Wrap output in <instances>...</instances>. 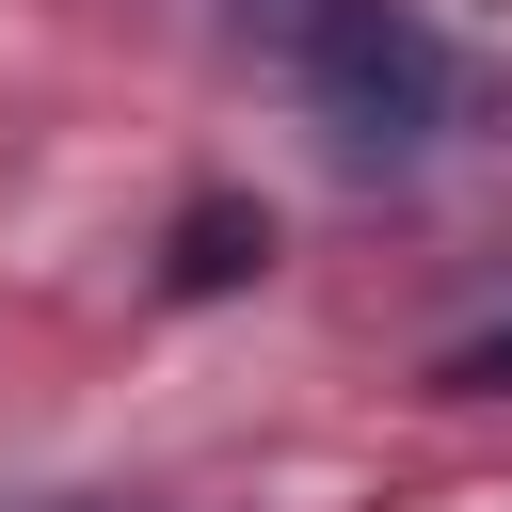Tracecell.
I'll return each instance as SVG.
<instances>
[{
  "label": "cell",
  "mask_w": 512,
  "mask_h": 512,
  "mask_svg": "<svg viewBox=\"0 0 512 512\" xmlns=\"http://www.w3.org/2000/svg\"><path fill=\"white\" fill-rule=\"evenodd\" d=\"M256 32H272V64L304 80L320 144L368 160V176L448 128V48H432L416 0H256Z\"/></svg>",
  "instance_id": "obj_1"
},
{
  "label": "cell",
  "mask_w": 512,
  "mask_h": 512,
  "mask_svg": "<svg viewBox=\"0 0 512 512\" xmlns=\"http://www.w3.org/2000/svg\"><path fill=\"white\" fill-rule=\"evenodd\" d=\"M240 272H272V208L192 192V208H176V288H240Z\"/></svg>",
  "instance_id": "obj_2"
},
{
  "label": "cell",
  "mask_w": 512,
  "mask_h": 512,
  "mask_svg": "<svg viewBox=\"0 0 512 512\" xmlns=\"http://www.w3.org/2000/svg\"><path fill=\"white\" fill-rule=\"evenodd\" d=\"M432 400H512V320L448 336V352H432Z\"/></svg>",
  "instance_id": "obj_3"
}]
</instances>
